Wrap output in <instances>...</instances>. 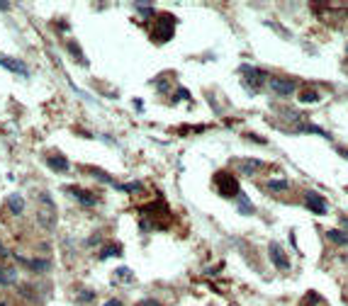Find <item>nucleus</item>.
Listing matches in <instances>:
<instances>
[{"label": "nucleus", "mask_w": 348, "mask_h": 306, "mask_svg": "<svg viewBox=\"0 0 348 306\" xmlns=\"http://www.w3.org/2000/svg\"><path fill=\"white\" fill-rule=\"evenodd\" d=\"M173 34H176V17H173L170 12H161L156 17V27H154L151 39L156 44H166V42H170Z\"/></svg>", "instance_id": "obj_1"}, {"label": "nucleus", "mask_w": 348, "mask_h": 306, "mask_svg": "<svg viewBox=\"0 0 348 306\" xmlns=\"http://www.w3.org/2000/svg\"><path fill=\"white\" fill-rule=\"evenodd\" d=\"M214 185H217V192H219L222 197L241 195V192H239V182H236V177L231 173H226V170H219V173L214 175Z\"/></svg>", "instance_id": "obj_2"}, {"label": "nucleus", "mask_w": 348, "mask_h": 306, "mask_svg": "<svg viewBox=\"0 0 348 306\" xmlns=\"http://www.w3.org/2000/svg\"><path fill=\"white\" fill-rule=\"evenodd\" d=\"M54 219H56V207H54L51 197L42 192L39 195V221L44 229H54Z\"/></svg>", "instance_id": "obj_3"}, {"label": "nucleus", "mask_w": 348, "mask_h": 306, "mask_svg": "<svg viewBox=\"0 0 348 306\" xmlns=\"http://www.w3.org/2000/svg\"><path fill=\"white\" fill-rule=\"evenodd\" d=\"M304 204H307V209H309V211H314V214H319V217L329 211V207H326V199L319 195V192H307V195H304Z\"/></svg>", "instance_id": "obj_4"}, {"label": "nucleus", "mask_w": 348, "mask_h": 306, "mask_svg": "<svg viewBox=\"0 0 348 306\" xmlns=\"http://www.w3.org/2000/svg\"><path fill=\"white\" fill-rule=\"evenodd\" d=\"M268 85L278 93V95H292L295 90H297V83L295 80H290V78H270L268 80Z\"/></svg>", "instance_id": "obj_5"}, {"label": "nucleus", "mask_w": 348, "mask_h": 306, "mask_svg": "<svg viewBox=\"0 0 348 306\" xmlns=\"http://www.w3.org/2000/svg\"><path fill=\"white\" fill-rule=\"evenodd\" d=\"M268 251H270V260H273V265L278 267V270H290V260H287V255L282 253V248L278 246V243H270L268 246Z\"/></svg>", "instance_id": "obj_6"}, {"label": "nucleus", "mask_w": 348, "mask_h": 306, "mask_svg": "<svg viewBox=\"0 0 348 306\" xmlns=\"http://www.w3.org/2000/svg\"><path fill=\"white\" fill-rule=\"evenodd\" d=\"M68 192L78 199L83 207H95L98 204V195H93V192H88V190H83V187H68Z\"/></svg>", "instance_id": "obj_7"}, {"label": "nucleus", "mask_w": 348, "mask_h": 306, "mask_svg": "<svg viewBox=\"0 0 348 306\" xmlns=\"http://www.w3.org/2000/svg\"><path fill=\"white\" fill-rule=\"evenodd\" d=\"M46 165H49L51 170H56V173H66L68 170L66 156H61V153H51V156H46Z\"/></svg>", "instance_id": "obj_8"}, {"label": "nucleus", "mask_w": 348, "mask_h": 306, "mask_svg": "<svg viewBox=\"0 0 348 306\" xmlns=\"http://www.w3.org/2000/svg\"><path fill=\"white\" fill-rule=\"evenodd\" d=\"M0 66L3 68H8V71H12V73H20V76H30V71L24 68L22 61H15V58H8V56H0Z\"/></svg>", "instance_id": "obj_9"}, {"label": "nucleus", "mask_w": 348, "mask_h": 306, "mask_svg": "<svg viewBox=\"0 0 348 306\" xmlns=\"http://www.w3.org/2000/svg\"><path fill=\"white\" fill-rule=\"evenodd\" d=\"M17 260L22 262V265H27L30 270H34V272H46V270H51V262L49 260H32V258H17Z\"/></svg>", "instance_id": "obj_10"}, {"label": "nucleus", "mask_w": 348, "mask_h": 306, "mask_svg": "<svg viewBox=\"0 0 348 306\" xmlns=\"http://www.w3.org/2000/svg\"><path fill=\"white\" fill-rule=\"evenodd\" d=\"M241 73H246L248 80L253 83L256 80V85H260L263 80H268V76H266V71H260V68H251V66H241Z\"/></svg>", "instance_id": "obj_11"}, {"label": "nucleus", "mask_w": 348, "mask_h": 306, "mask_svg": "<svg viewBox=\"0 0 348 306\" xmlns=\"http://www.w3.org/2000/svg\"><path fill=\"white\" fill-rule=\"evenodd\" d=\"M17 282V270L15 267H0V284L3 287H10Z\"/></svg>", "instance_id": "obj_12"}, {"label": "nucleus", "mask_w": 348, "mask_h": 306, "mask_svg": "<svg viewBox=\"0 0 348 306\" xmlns=\"http://www.w3.org/2000/svg\"><path fill=\"white\" fill-rule=\"evenodd\" d=\"M114 284L117 282H122V284H132L134 282V272L129 270V267H120V270H114Z\"/></svg>", "instance_id": "obj_13"}, {"label": "nucleus", "mask_w": 348, "mask_h": 306, "mask_svg": "<svg viewBox=\"0 0 348 306\" xmlns=\"http://www.w3.org/2000/svg\"><path fill=\"white\" fill-rule=\"evenodd\" d=\"M326 236H329V240H331V243H336V246H348V233H346V231L331 229Z\"/></svg>", "instance_id": "obj_14"}, {"label": "nucleus", "mask_w": 348, "mask_h": 306, "mask_svg": "<svg viewBox=\"0 0 348 306\" xmlns=\"http://www.w3.org/2000/svg\"><path fill=\"white\" fill-rule=\"evenodd\" d=\"M268 190L270 192H285V190H290V180H285V177L268 180Z\"/></svg>", "instance_id": "obj_15"}, {"label": "nucleus", "mask_w": 348, "mask_h": 306, "mask_svg": "<svg viewBox=\"0 0 348 306\" xmlns=\"http://www.w3.org/2000/svg\"><path fill=\"white\" fill-rule=\"evenodd\" d=\"M8 207H10L12 214H22V209H24L22 195H10V199H8Z\"/></svg>", "instance_id": "obj_16"}, {"label": "nucleus", "mask_w": 348, "mask_h": 306, "mask_svg": "<svg viewBox=\"0 0 348 306\" xmlns=\"http://www.w3.org/2000/svg\"><path fill=\"white\" fill-rule=\"evenodd\" d=\"M300 102H304V105H314V102H319V93L307 87V90L300 93Z\"/></svg>", "instance_id": "obj_17"}, {"label": "nucleus", "mask_w": 348, "mask_h": 306, "mask_svg": "<svg viewBox=\"0 0 348 306\" xmlns=\"http://www.w3.org/2000/svg\"><path fill=\"white\" fill-rule=\"evenodd\" d=\"M120 253H122V248H120L117 243H112V246H107V248H102V251H100V255H98V258H100V260H107V258H112V255H120Z\"/></svg>", "instance_id": "obj_18"}, {"label": "nucleus", "mask_w": 348, "mask_h": 306, "mask_svg": "<svg viewBox=\"0 0 348 306\" xmlns=\"http://www.w3.org/2000/svg\"><path fill=\"white\" fill-rule=\"evenodd\" d=\"M68 51L76 56V58H80V66H88V58L80 54V46H76V42H68Z\"/></svg>", "instance_id": "obj_19"}, {"label": "nucleus", "mask_w": 348, "mask_h": 306, "mask_svg": "<svg viewBox=\"0 0 348 306\" xmlns=\"http://www.w3.org/2000/svg\"><path fill=\"white\" fill-rule=\"evenodd\" d=\"M260 165H263V163H260L258 158H253V163H241V170H244V173H246V175H251V173H253V170H258Z\"/></svg>", "instance_id": "obj_20"}, {"label": "nucleus", "mask_w": 348, "mask_h": 306, "mask_svg": "<svg viewBox=\"0 0 348 306\" xmlns=\"http://www.w3.org/2000/svg\"><path fill=\"white\" fill-rule=\"evenodd\" d=\"M319 301H322V299H319V294H316V292H307V299H304V306H316V304H319Z\"/></svg>", "instance_id": "obj_21"}, {"label": "nucleus", "mask_w": 348, "mask_h": 306, "mask_svg": "<svg viewBox=\"0 0 348 306\" xmlns=\"http://www.w3.org/2000/svg\"><path fill=\"white\" fill-rule=\"evenodd\" d=\"M239 207H241V211H244V214H253V207L246 202V197H244V195H239Z\"/></svg>", "instance_id": "obj_22"}, {"label": "nucleus", "mask_w": 348, "mask_h": 306, "mask_svg": "<svg viewBox=\"0 0 348 306\" xmlns=\"http://www.w3.org/2000/svg\"><path fill=\"white\" fill-rule=\"evenodd\" d=\"M93 296H95V292H90V289H83V292H78V301L88 304V301H93Z\"/></svg>", "instance_id": "obj_23"}, {"label": "nucleus", "mask_w": 348, "mask_h": 306, "mask_svg": "<svg viewBox=\"0 0 348 306\" xmlns=\"http://www.w3.org/2000/svg\"><path fill=\"white\" fill-rule=\"evenodd\" d=\"M136 306H163V304L156 301V299H141V301H136Z\"/></svg>", "instance_id": "obj_24"}, {"label": "nucleus", "mask_w": 348, "mask_h": 306, "mask_svg": "<svg viewBox=\"0 0 348 306\" xmlns=\"http://www.w3.org/2000/svg\"><path fill=\"white\" fill-rule=\"evenodd\" d=\"M102 306H122V301H120V299H110L107 304H102Z\"/></svg>", "instance_id": "obj_25"}, {"label": "nucleus", "mask_w": 348, "mask_h": 306, "mask_svg": "<svg viewBox=\"0 0 348 306\" xmlns=\"http://www.w3.org/2000/svg\"><path fill=\"white\" fill-rule=\"evenodd\" d=\"M338 153H341L343 158H348V151H343V148H338Z\"/></svg>", "instance_id": "obj_26"}, {"label": "nucleus", "mask_w": 348, "mask_h": 306, "mask_svg": "<svg viewBox=\"0 0 348 306\" xmlns=\"http://www.w3.org/2000/svg\"><path fill=\"white\" fill-rule=\"evenodd\" d=\"M346 192H348V185H346Z\"/></svg>", "instance_id": "obj_27"}, {"label": "nucleus", "mask_w": 348, "mask_h": 306, "mask_svg": "<svg viewBox=\"0 0 348 306\" xmlns=\"http://www.w3.org/2000/svg\"><path fill=\"white\" fill-rule=\"evenodd\" d=\"M0 306H5V304H0Z\"/></svg>", "instance_id": "obj_28"}]
</instances>
